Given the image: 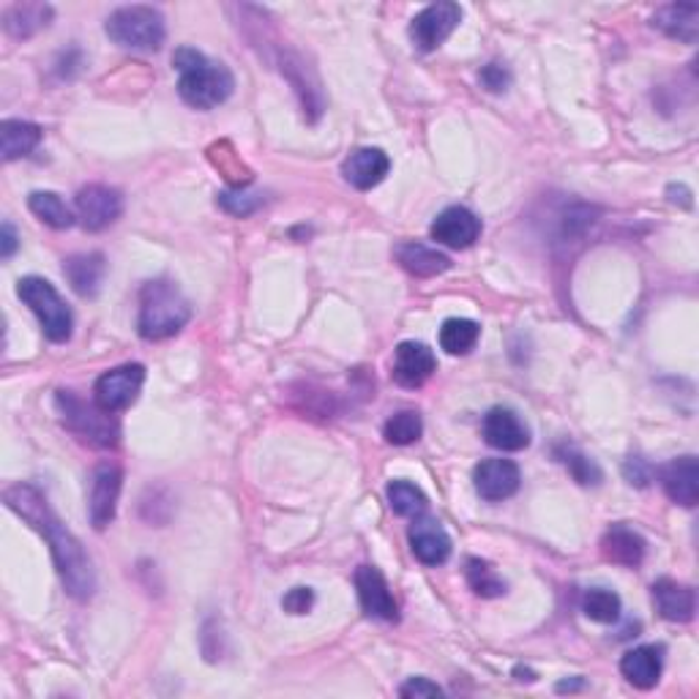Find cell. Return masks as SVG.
Instances as JSON below:
<instances>
[{
  "instance_id": "1",
  "label": "cell",
  "mask_w": 699,
  "mask_h": 699,
  "mask_svg": "<svg viewBox=\"0 0 699 699\" xmlns=\"http://www.w3.org/2000/svg\"><path fill=\"white\" fill-rule=\"evenodd\" d=\"M3 503L6 509L14 511L20 520H26L36 533L45 535L66 593L77 601L93 599L96 571L86 547H82V541L58 520V514L50 509V503L41 495V490H36L33 484H14L3 492Z\"/></svg>"
},
{
  "instance_id": "2",
  "label": "cell",
  "mask_w": 699,
  "mask_h": 699,
  "mask_svg": "<svg viewBox=\"0 0 699 699\" xmlns=\"http://www.w3.org/2000/svg\"><path fill=\"white\" fill-rule=\"evenodd\" d=\"M178 71V93L195 110H214L225 105L235 90V77L225 63L205 58L195 47H178L173 56Z\"/></svg>"
},
{
  "instance_id": "3",
  "label": "cell",
  "mask_w": 699,
  "mask_h": 699,
  "mask_svg": "<svg viewBox=\"0 0 699 699\" xmlns=\"http://www.w3.org/2000/svg\"><path fill=\"white\" fill-rule=\"evenodd\" d=\"M191 321V304L170 279L146 282L140 291V315L137 331L142 339L161 342L180 334Z\"/></svg>"
},
{
  "instance_id": "4",
  "label": "cell",
  "mask_w": 699,
  "mask_h": 699,
  "mask_svg": "<svg viewBox=\"0 0 699 699\" xmlns=\"http://www.w3.org/2000/svg\"><path fill=\"white\" fill-rule=\"evenodd\" d=\"M105 33L124 50L156 52L167 39L165 14L154 6H120L107 17Z\"/></svg>"
},
{
  "instance_id": "5",
  "label": "cell",
  "mask_w": 699,
  "mask_h": 699,
  "mask_svg": "<svg viewBox=\"0 0 699 699\" xmlns=\"http://www.w3.org/2000/svg\"><path fill=\"white\" fill-rule=\"evenodd\" d=\"M17 295L22 298V304L39 317L41 331L50 342L63 345L71 339V331H75V315H71L69 304L60 298V293L41 276H26L17 285Z\"/></svg>"
},
{
  "instance_id": "6",
  "label": "cell",
  "mask_w": 699,
  "mask_h": 699,
  "mask_svg": "<svg viewBox=\"0 0 699 699\" xmlns=\"http://www.w3.org/2000/svg\"><path fill=\"white\" fill-rule=\"evenodd\" d=\"M56 405L66 430L75 432L77 437L88 440L96 449H112L120 440V426L112 419V413H105L99 405H86L75 391H58Z\"/></svg>"
},
{
  "instance_id": "7",
  "label": "cell",
  "mask_w": 699,
  "mask_h": 699,
  "mask_svg": "<svg viewBox=\"0 0 699 699\" xmlns=\"http://www.w3.org/2000/svg\"><path fill=\"white\" fill-rule=\"evenodd\" d=\"M142 383H146V366L142 364H124L116 370L105 372L93 385V402L105 413H120L131 407L140 396Z\"/></svg>"
},
{
  "instance_id": "8",
  "label": "cell",
  "mask_w": 699,
  "mask_h": 699,
  "mask_svg": "<svg viewBox=\"0 0 699 699\" xmlns=\"http://www.w3.org/2000/svg\"><path fill=\"white\" fill-rule=\"evenodd\" d=\"M460 22H462L460 3H451V0L432 3L426 6V9H421L419 14L413 17V22H410V41L415 45V50L432 52L454 33Z\"/></svg>"
},
{
  "instance_id": "9",
  "label": "cell",
  "mask_w": 699,
  "mask_h": 699,
  "mask_svg": "<svg viewBox=\"0 0 699 699\" xmlns=\"http://www.w3.org/2000/svg\"><path fill=\"white\" fill-rule=\"evenodd\" d=\"M75 208L82 230L101 233L110 225H116L120 214H124V195L112 189V186L90 184L86 189L77 191Z\"/></svg>"
},
{
  "instance_id": "10",
  "label": "cell",
  "mask_w": 699,
  "mask_h": 699,
  "mask_svg": "<svg viewBox=\"0 0 699 699\" xmlns=\"http://www.w3.org/2000/svg\"><path fill=\"white\" fill-rule=\"evenodd\" d=\"M120 486H124V470L116 462H105V465L96 467L88 495V516L93 530H105L116 520Z\"/></svg>"
},
{
  "instance_id": "11",
  "label": "cell",
  "mask_w": 699,
  "mask_h": 699,
  "mask_svg": "<svg viewBox=\"0 0 699 699\" xmlns=\"http://www.w3.org/2000/svg\"><path fill=\"white\" fill-rule=\"evenodd\" d=\"M355 590H358V601L370 618L385 620V623H396L400 620V604H396L388 582H385V577L380 574L375 565H358V571H355Z\"/></svg>"
},
{
  "instance_id": "12",
  "label": "cell",
  "mask_w": 699,
  "mask_h": 699,
  "mask_svg": "<svg viewBox=\"0 0 699 699\" xmlns=\"http://www.w3.org/2000/svg\"><path fill=\"white\" fill-rule=\"evenodd\" d=\"M432 240H437L440 246H449V249H467L479 240L481 235V219L465 205H451L443 214H437V219L430 227Z\"/></svg>"
},
{
  "instance_id": "13",
  "label": "cell",
  "mask_w": 699,
  "mask_h": 699,
  "mask_svg": "<svg viewBox=\"0 0 699 699\" xmlns=\"http://www.w3.org/2000/svg\"><path fill=\"white\" fill-rule=\"evenodd\" d=\"M473 484L481 498L490 500V503H500V500L516 495L522 484V473L516 462L511 460H484L473 470Z\"/></svg>"
},
{
  "instance_id": "14",
  "label": "cell",
  "mask_w": 699,
  "mask_h": 699,
  "mask_svg": "<svg viewBox=\"0 0 699 699\" xmlns=\"http://www.w3.org/2000/svg\"><path fill=\"white\" fill-rule=\"evenodd\" d=\"M484 440L498 451H524L530 445V426L511 407H492L481 424Z\"/></svg>"
},
{
  "instance_id": "15",
  "label": "cell",
  "mask_w": 699,
  "mask_h": 699,
  "mask_svg": "<svg viewBox=\"0 0 699 699\" xmlns=\"http://www.w3.org/2000/svg\"><path fill=\"white\" fill-rule=\"evenodd\" d=\"M437 370V358L424 342H402L394 353V377L402 388H421Z\"/></svg>"
},
{
  "instance_id": "16",
  "label": "cell",
  "mask_w": 699,
  "mask_h": 699,
  "mask_svg": "<svg viewBox=\"0 0 699 699\" xmlns=\"http://www.w3.org/2000/svg\"><path fill=\"white\" fill-rule=\"evenodd\" d=\"M410 550L424 565H443L451 558V535L432 516H415L407 530Z\"/></svg>"
},
{
  "instance_id": "17",
  "label": "cell",
  "mask_w": 699,
  "mask_h": 699,
  "mask_svg": "<svg viewBox=\"0 0 699 699\" xmlns=\"http://www.w3.org/2000/svg\"><path fill=\"white\" fill-rule=\"evenodd\" d=\"M391 170V159L385 150L380 148H358L355 154H350L342 165V175L353 189L370 191L377 184H383L385 175Z\"/></svg>"
},
{
  "instance_id": "18",
  "label": "cell",
  "mask_w": 699,
  "mask_h": 699,
  "mask_svg": "<svg viewBox=\"0 0 699 699\" xmlns=\"http://www.w3.org/2000/svg\"><path fill=\"white\" fill-rule=\"evenodd\" d=\"M661 486H664L667 498L675 503L695 509L699 500V462L695 454H686L672 460L670 465L661 467Z\"/></svg>"
},
{
  "instance_id": "19",
  "label": "cell",
  "mask_w": 699,
  "mask_h": 699,
  "mask_svg": "<svg viewBox=\"0 0 699 699\" xmlns=\"http://www.w3.org/2000/svg\"><path fill=\"white\" fill-rule=\"evenodd\" d=\"M661 670H664V648L661 644H640V648H631L620 659L623 678L642 691L653 689L659 683Z\"/></svg>"
},
{
  "instance_id": "20",
  "label": "cell",
  "mask_w": 699,
  "mask_h": 699,
  "mask_svg": "<svg viewBox=\"0 0 699 699\" xmlns=\"http://www.w3.org/2000/svg\"><path fill=\"white\" fill-rule=\"evenodd\" d=\"M653 604L656 610L670 623H689L697 612V595L689 584L675 580L653 582Z\"/></svg>"
},
{
  "instance_id": "21",
  "label": "cell",
  "mask_w": 699,
  "mask_h": 699,
  "mask_svg": "<svg viewBox=\"0 0 699 699\" xmlns=\"http://www.w3.org/2000/svg\"><path fill=\"white\" fill-rule=\"evenodd\" d=\"M107 274V260L101 252H88V255H71L63 260V276L69 279L71 291L80 298H93L101 291V282Z\"/></svg>"
},
{
  "instance_id": "22",
  "label": "cell",
  "mask_w": 699,
  "mask_h": 699,
  "mask_svg": "<svg viewBox=\"0 0 699 699\" xmlns=\"http://www.w3.org/2000/svg\"><path fill=\"white\" fill-rule=\"evenodd\" d=\"M601 552L610 563L626 565V569H637V565L644 560V552H648V544L634 528L629 524H612L610 530L601 539Z\"/></svg>"
},
{
  "instance_id": "23",
  "label": "cell",
  "mask_w": 699,
  "mask_h": 699,
  "mask_svg": "<svg viewBox=\"0 0 699 699\" xmlns=\"http://www.w3.org/2000/svg\"><path fill=\"white\" fill-rule=\"evenodd\" d=\"M394 257L410 276H419V279H432V276L445 274L451 268L449 255L426 244H419V240H405V244L396 246Z\"/></svg>"
},
{
  "instance_id": "24",
  "label": "cell",
  "mask_w": 699,
  "mask_h": 699,
  "mask_svg": "<svg viewBox=\"0 0 699 699\" xmlns=\"http://www.w3.org/2000/svg\"><path fill=\"white\" fill-rule=\"evenodd\" d=\"M653 28L667 33L670 39L695 45L699 39V6L695 3H670L661 6L653 14Z\"/></svg>"
},
{
  "instance_id": "25",
  "label": "cell",
  "mask_w": 699,
  "mask_h": 699,
  "mask_svg": "<svg viewBox=\"0 0 699 699\" xmlns=\"http://www.w3.org/2000/svg\"><path fill=\"white\" fill-rule=\"evenodd\" d=\"M52 17L56 11L47 3H14L3 11V28L14 39H30L39 30L50 28Z\"/></svg>"
},
{
  "instance_id": "26",
  "label": "cell",
  "mask_w": 699,
  "mask_h": 699,
  "mask_svg": "<svg viewBox=\"0 0 699 699\" xmlns=\"http://www.w3.org/2000/svg\"><path fill=\"white\" fill-rule=\"evenodd\" d=\"M41 142V129L30 120H17V118H6L0 124V154H3V161H14L22 159V156H30Z\"/></svg>"
},
{
  "instance_id": "27",
  "label": "cell",
  "mask_w": 699,
  "mask_h": 699,
  "mask_svg": "<svg viewBox=\"0 0 699 699\" xmlns=\"http://www.w3.org/2000/svg\"><path fill=\"white\" fill-rule=\"evenodd\" d=\"M28 208L33 210L47 227H52V230H69L77 219V216L71 214L69 205L63 203V197L56 195V191H33V195L28 197Z\"/></svg>"
},
{
  "instance_id": "28",
  "label": "cell",
  "mask_w": 699,
  "mask_h": 699,
  "mask_svg": "<svg viewBox=\"0 0 699 699\" xmlns=\"http://www.w3.org/2000/svg\"><path fill=\"white\" fill-rule=\"evenodd\" d=\"M481 336V325L473 321H465V317H451V321L443 323L440 328V347L449 355H465L475 347Z\"/></svg>"
},
{
  "instance_id": "29",
  "label": "cell",
  "mask_w": 699,
  "mask_h": 699,
  "mask_svg": "<svg viewBox=\"0 0 699 699\" xmlns=\"http://www.w3.org/2000/svg\"><path fill=\"white\" fill-rule=\"evenodd\" d=\"M465 577H467L470 590H473L475 595H481V599H500V595L505 593L503 577H498V571L492 569L486 560L470 558Z\"/></svg>"
},
{
  "instance_id": "30",
  "label": "cell",
  "mask_w": 699,
  "mask_h": 699,
  "mask_svg": "<svg viewBox=\"0 0 699 699\" xmlns=\"http://www.w3.org/2000/svg\"><path fill=\"white\" fill-rule=\"evenodd\" d=\"M620 610H623V604H620V595L614 593V590L607 588L584 590L582 612L588 614L590 620H595V623H614V620L620 618Z\"/></svg>"
},
{
  "instance_id": "31",
  "label": "cell",
  "mask_w": 699,
  "mask_h": 699,
  "mask_svg": "<svg viewBox=\"0 0 699 699\" xmlns=\"http://www.w3.org/2000/svg\"><path fill=\"white\" fill-rule=\"evenodd\" d=\"M385 495H388V505L396 516H413L415 520L426 511V495L410 481H391Z\"/></svg>"
},
{
  "instance_id": "32",
  "label": "cell",
  "mask_w": 699,
  "mask_h": 699,
  "mask_svg": "<svg viewBox=\"0 0 699 699\" xmlns=\"http://www.w3.org/2000/svg\"><path fill=\"white\" fill-rule=\"evenodd\" d=\"M424 432V421L415 410H400V413L391 415L383 426V435L391 445H410L421 437Z\"/></svg>"
},
{
  "instance_id": "33",
  "label": "cell",
  "mask_w": 699,
  "mask_h": 699,
  "mask_svg": "<svg viewBox=\"0 0 699 699\" xmlns=\"http://www.w3.org/2000/svg\"><path fill=\"white\" fill-rule=\"evenodd\" d=\"M216 203H219V208L225 210V214L246 219V216H252L255 210L263 208L265 197L260 191H249L246 186H235V189L219 191V195H216Z\"/></svg>"
},
{
  "instance_id": "34",
  "label": "cell",
  "mask_w": 699,
  "mask_h": 699,
  "mask_svg": "<svg viewBox=\"0 0 699 699\" xmlns=\"http://www.w3.org/2000/svg\"><path fill=\"white\" fill-rule=\"evenodd\" d=\"M558 456H560V462H563V465L569 467V473L574 475V481H580L582 486H595L601 481L599 465H595L593 460H588V456H584L582 451L565 449V451H560Z\"/></svg>"
},
{
  "instance_id": "35",
  "label": "cell",
  "mask_w": 699,
  "mask_h": 699,
  "mask_svg": "<svg viewBox=\"0 0 699 699\" xmlns=\"http://www.w3.org/2000/svg\"><path fill=\"white\" fill-rule=\"evenodd\" d=\"M623 475L629 484L648 486L650 481H653V467H650V462L642 460V456H629L623 465Z\"/></svg>"
},
{
  "instance_id": "36",
  "label": "cell",
  "mask_w": 699,
  "mask_h": 699,
  "mask_svg": "<svg viewBox=\"0 0 699 699\" xmlns=\"http://www.w3.org/2000/svg\"><path fill=\"white\" fill-rule=\"evenodd\" d=\"M312 604H315V593H312V588H293V590H287V595L282 599V607H285V612H291V614H306L312 610Z\"/></svg>"
},
{
  "instance_id": "37",
  "label": "cell",
  "mask_w": 699,
  "mask_h": 699,
  "mask_svg": "<svg viewBox=\"0 0 699 699\" xmlns=\"http://www.w3.org/2000/svg\"><path fill=\"white\" fill-rule=\"evenodd\" d=\"M479 80L486 90H492V93H500V90L509 88L511 75H509V69H503L500 63H486L484 69H481Z\"/></svg>"
},
{
  "instance_id": "38",
  "label": "cell",
  "mask_w": 699,
  "mask_h": 699,
  "mask_svg": "<svg viewBox=\"0 0 699 699\" xmlns=\"http://www.w3.org/2000/svg\"><path fill=\"white\" fill-rule=\"evenodd\" d=\"M400 697H443V689L437 683H432L430 678H410L400 689Z\"/></svg>"
},
{
  "instance_id": "39",
  "label": "cell",
  "mask_w": 699,
  "mask_h": 699,
  "mask_svg": "<svg viewBox=\"0 0 699 699\" xmlns=\"http://www.w3.org/2000/svg\"><path fill=\"white\" fill-rule=\"evenodd\" d=\"M17 249H20V238H17L14 227L6 221V225L0 227V257H3V260H9V257H14Z\"/></svg>"
},
{
  "instance_id": "40",
  "label": "cell",
  "mask_w": 699,
  "mask_h": 699,
  "mask_svg": "<svg viewBox=\"0 0 699 699\" xmlns=\"http://www.w3.org/2000/svg\"><path fill=\"white\" fill-rule=\"evenodd\" d=\"M582 686H584L582 678H577V680H563V683H558V691H577V689H582Z\"/></svg>"
}]
</instances>
